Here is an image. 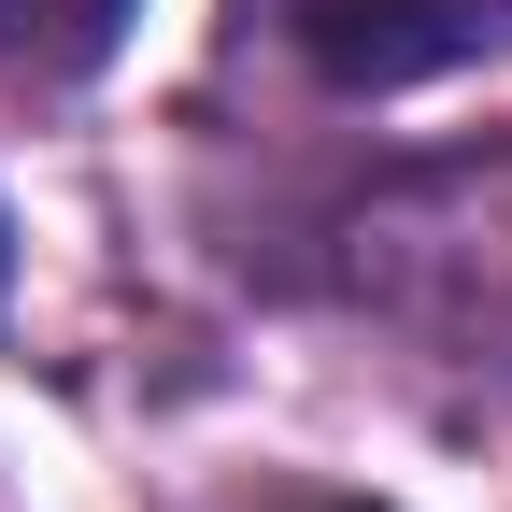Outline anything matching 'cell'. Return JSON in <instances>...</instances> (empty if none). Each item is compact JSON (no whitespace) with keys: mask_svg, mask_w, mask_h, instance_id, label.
<instances>
[{"mask_svg":"<svg viewBox=\"0 0 512 512\" xmlns=\"http://www.w3.org/2000/svg\"><path fill=\"white\" fill-rule=\"evenodd\" d=\"M271 29L328 86H427L512 43V0H271Z\"/></svg>","mask_w":512,"mask_h":512,"instance_id":"1","label":"cell"},{"mask_svg":"<svg viewBox=\"0 0 512 512\" xmlns=\"http://www.w3.org/2000/svg\"><path fill=\"white\" fill-rule=\"evenodd\" d=\"M128 29V0H0V72H29V86H72L100 72Z\"/></svg>","mask_w":512,"mask_h":512,"instance_id":"2","label":"cell"}]
</instances>
